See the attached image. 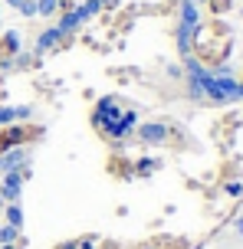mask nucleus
Returning a JSON list of instances; mask_svg holds the SVG:
<instances>
[{
  "label": "nucleus",
  "instance_id": "f257e3e1",
  "mask_svg": "<svg viewBox=\"0 0 243 249\" xmlns=\"http://www.w3.org/2000/svg\"><path fill=\"white\" fill-rule=\"evenodd\" d=\"M233 53V30L224 20H207V23H197L191 33V59H197L204 69H220V66H227Z\"/></svg>",
  "mask_w": 243,
  "mask_h": 249
},
{
  "label": "nucleus",
  "instance_id": "f03ea898",
  "mask_svg": "<svg viewBox=\"0 0 243 249\" xmlns=\"http://www.w3.org/2000/svg\"><path fill=\"white\" fill-rule=\"evenodd\" d=\"M135 124H138V112H131L125 108L122 112V102L115 95H105L99 99V105L92 108V128L105 138V141H125L131 131H135Z\"/></svg>",
  "mask_w": 243,
  "mask_h": 249
},
{
  "label": "nucleus",
  "instance_id": "7ed1b4c3",
  "mask_svg": "<svg viewBox=\"0 0 243 249\" xmlns=\"http://www.w3.org/2000/svg\"><path fill=\"white\" fill-rule=\"evenodd\" d=\"M30 177V164H26L23 171H10V174H3V187H0V200H7V203H17L20 200V190H23V180Z\"/></svg>",
  "mask_w": 243,
  "mask_h": 249
},
{
  "label": "nucleus",
  "instance_id": "20e7f679",
  "mask_svg": "<svg viewBox=\"0 0 243 249\" xmlns=\"http://www.w3.org/2000/svg\"><path fill=\"white\" fill-rule=\"evenodd\" d=\"M17 53H20V33H17V30H7V33L0 36V69H10L13 59H17Z\"/></svg>",
  "mask_w": 243,
  "mask_h": 249
},
{
  "label": "nucleus",
  "instance_id": "39448f33",
  "mask_svg": "<svg viewBox=\"0 0 243 249\" xmlns=\"http://www.w3.org/2000/svg\"><path fill=\"white\" fill-rule=\"evenodd\" d=\"M141 144H165L168 141V124L161 122H148V124H138V131H135Z\"/></svg>",
  "mask_w": 243,
  "mask_h": 249
},
{
  "label": "nucleus",
  "instance_id": "423d86ee",
  "mask_svg": "<svg viewBox=\"0 0 243 249\" xmlns=\"http://www.w3.org/2000/svg\"><path fill=\"white\" fill-rule=\"evenodd\" d=\"M23 167H26V151H23V144L0 154V171H3V174H10V171H23Z\"/></svg>",
  "mask_w": 243,
  "mask_h": 249
},
{
  "label": "nucleus",
  "instance_id": "0eeeda50",
  "mask_svg": "<svg viewBox=\"0 0 243 249\" xmlns=\"http://www.w3.org/2000/svg\"><path fill=\"white\" fill-rule=\"evenodd\" d=\"M158 167H161L158 158H141V161L131 164V177H148V174H154Z\"/></svg>",
  "mask_w": 243,
  "mask_h": 249
},
{
  "label": "nucleus",
  "instance_id": "6e6552de",
  "mask_svg": "<svg viewBox=\"0 0 243 249\" xmlns=\"http://www.w3.org/2000/svg\"><path fill=\"white\" fill-rule=\"evenodd\" d=\"M56 43H59V33H56V26H50V30H43V33H39V39H37V53L53 50Z\"/></svg>",
  "mask_w": 243,
  "mask_h": 249
},
{
  "label": "nucleus",
  "instance_id": "1a4fd4ad",
  "mask_svg": "<svg viewBox=\"0 0 243 249\" xmlns=\"http://www.w3.org/2000/svg\"><path fill=\"white\" fill-rule=\"evenodd\" d=\"M207 10H210L214 20H224V17L233 10V0H207Z\"/></svg>",
  "mask_w": 243,
  "mask_h": 249
},
{
  "label": "nucleus",
  "instance_id": "9d476101",
  "mask_svg": "<svg viewBox=\"0 0 243 249\" xmlns=\"http://www.w3.org/2000/svg\"><path fill=\"white\" fill-rule=\"evenodd\" d=\"M7 226H17V230L23 226V210H20V203H10V207H7Z\"/></svg>",
  "mask_w": 243,
  "mask_h": 249
},
{
  "label": "nucleus",
  "instance_id": "9b49d317",
  "mask_svg": "<svg viewBox=\"0 0 243 249\" xmlns=\"http://www.w3.org/2000/svg\"><path fill=\"white\" fill-rule=\"evenodd\" d=\"M59 0H37V17H56Z\"/></svg>",
  "mask_w": 243,
  "mask_h": 249
},
{
  "label": "nucleus",
  "instance_id": "f8f14e48",
  "mask_svg": "<svg viewBox=\"0 0 243 249\" xmlns=\"http://www.w3.org/2000/svg\"><path fill=\"white\" fill-rule=\"evenodd\" d=\"M17 236H20L17 226H3V223H0V243H3L7 249H10V243H17Z\"/></svg>",
  "mask_w": 243,
  "mask_h": 249
},
{
  "label": "nucleus",
  "instance_id": "ddd939ff",
  "mask_svg": "<svg viewBox=\"0 0 243 249\" xmlns=\"http://www.w3.org/2000/svg\"><path fill=\"white\" fill-rule=\"evenodd\" d=\"M20 13H23V17H37V0H23V3H20Z\"/></svg>",
  "mask_w": 243,
  "mask_h": 249
},
{
  "label": "nucleus",
  "instance_id": "4468645a",
  "mask_svg": "<svg viewBox=\"0 0 243 249\" xmlns=\"http://www.w3.org/2000/svg\"><path fill=\"white\" fill-rule=\"evenodd\" d=\"M59 249H82V246H79V239H76V243H63Z\"/></svg>",
  "mask_w": 243,
  "mask_h": 249
},
{
  "label": "nucleus",
  "instance_id": "2eb2a0df",
  "mask_svg": "<svg viewBox=\"0 0 243 249\" xmlns=\"http://www.w3.org/2000/svg\"><path fill=\"white\" fill-rule=\"evenodd\" d=\"M3 3H7V7H17V10H20V3H23V0H3Z\"/></svg>",
  "mask_w": 243,
  "mask_h": 249
},
{
  "label": "nucleus",
  "instance_id": "dca6fc26",
  "mask_svg": "<svg viewBox=\"0 0 243 249\" xmlns=\"http://www.w3.org/2000/svg\"><path fill=\"white\" fill-rule=\"evenodd\" d=\"M138 249H158V246H154V243H141Z\"/></svg>",
  "mask_w": 243,
  "mask_h": 249
}]
</instances>
